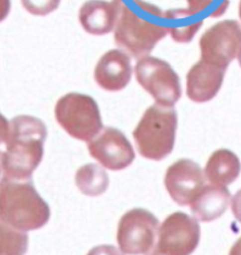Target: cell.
I'll list each match as a JSON object with an SVG mask.
<instances>
[{
  "mask_svg": "<svg viewBox=\"0 0 241 255\" xmlns=\"http://www.w3.org/2000/svg\"><path fill=\"white\" fill-rule=\"evenodd\" d=\"M231 194L225 185L206 184L200 194L190 204L198 221L208 223L221 218L231 204Z\"/></svg>",
  "mask_w": 241,
  "mask_h": 255,
  "instance_id": "cell-14",
  "label": "cell"
},
{
  "mask_svg": "<svg viewBox=\"0 0 241 255\" xmlns=\"http://www.w3.org/2000/svg\"><path fill=\"white\" fill-rule=\"evenodd\" d=\"M118 8L115 0H88L79 10V22L83 29L93 36H104L116 28Z\"/></svg>",
  "mask_w": 241,
  "mask_h": 255,
  "instance_id": "cell-15",
  "label": "cell"
},
{
  "mask_svg": "<svg viewBox=\"0 0 241 255\" xmlns=\"http://www.w3.org/2000/svg\"><path fill=\"white\" fill-rule=\"evenodd\" d=\"M158 219L144 208H133L119 220L117 243L123 254H147L157 244Z\"/></svg>",
  "mask_w": 241,
  "mask_h": 255,
  "instance_id": "cell-7",
  "label": "cell"
},
{
  "mask_svg": "<svg viewBox=\"0 0 241 255\" xmlns=\"http://www.w3.org/2000/svg\"><path fill=\"white\" fill-rule=\"evenodd\" d=\"M177 130V114L174 107L153 104L144 111L133 137L139 154L149 160L160 161L172 153Z\"/></svg>",
  "mask_w": 241,
  "mask_h": 255,
  "instance_id": "cell-3",
  "label": "cell"
},
{
  "mask_svg": "<svg viewBox=\"0 0 241 255\" xmlns=\"http://www.w3.org/2000/svg\"><path fill=\"white\" fill-rule=\"evenodd\" d=\"M61 0H21L23 7L30 14L45 16L55 10Z\"/></svg>",
  "mask_w": 241,
  "mask_h": 255,
  "instance_id": "cell-19",
  "label": "cell"
},
{
  "mask_svg": "<svg viewBox=\"0 0 241 255\" xmlns=\"http://www.w3.org/2000/svg\"><path fill=\"white\" fill-rule=\"evenodd\" d=\"M204 172L209 183L228 187L239 177L241 163L231 150L219 149L211 154Z\"/></svg>",
  "mask_w": 241,
  "mask_h": 255,
  "instance_id": "cell-16",
  "label": "cell"
},
{
  "mask_svg": "<svg viewBox=\"0 0 241 255\" xmlns=\"http://www.w3.org/2000/svg\"><path fill=\"white\" fill-rule=\"evenodd\" d=\"M230 254H232V255H240L241 254V237L231 247Z\"/></svg>",
  "mask_w": 241,
  "mask_h": 255,
  "instance_id": "cell-23",
  "label": "cell"
},
{
  "mask_svg": "<svg viewBox=\"0 0 241 255\" xmlns=\"http://www.w3.org/2000/svg\"><path fill=\"white\" fill-rule=\"evenodd\" d=\"M228 5H229V1L228 0H225V1L219 7V8L214 10V13L211 14V16L212 17H220L221 15H223L225 13V10H227V8H228Z\"/></svg>",
  "mask_w": 241,
  "mask_h": 255,
  "instance_id": "cell-22",
  "label": "cell"
},
{
  "mask_svg": "<svg viewBox=\"0 0 241 255\" xmlns=\"http://www.w3.org/2000/svg\"><path fill=\"white\" fill-rule=\"evenodd\" d=\"M115 2L118 8L115 28L116 44L137 60L149 55L155 45L169 33L168 26L139 17L121 0H115Z\"/></svg>",
  "mask_w": 241,
  "mask_h": 255,
  "instance_id": "cell-4",
  "label": "cell"
},
{
  "mask_svg": "<svg viewBox=\"0 0 241 255\" xmlns=\"http://www.w3.org/2000/svg\"><path fill=\"white\" fill-rule=\"evenodd\" d=\"M231 211L237 221L241 225V189L231 199Z\"/></svg>",
  "mask_w": 241,
  "mask_h": 255,
  "instance_id": "cell-21",
  "label": "cell"
},
{
  "mask_svg": "<svg viewBox=\"0 0 241 255\" xmlns=\"http://www.w3.org/2000/svg\"><path fill=\"white\" fill-rule=\"evenodd\" d=\"M225 71L200 59L186 73L188 98L194 103L212 101L222 87Z\"/></svg>",
  "mask_w": 241,
  "mask_h": 255,
  "instance_id": "cell-13",
  "label": "cell"
},
{
  "mask_svg": "<svg viewBox=\"0 0 241 255\" xmlns=\"http://www.w3.org/2000/svg\"><path fill=\"white\" fill-rule=\"evenodd\" d=\"M133 76L130 57L120 49H110L101 56L94 70L96 84L107 92H119L127 87Z\"/></svg>",
  "mask_w": 241,
  "mask_h": 255,
  "instance_id": "cell-12",
  "label": "cell"
},
{
  "mask_svg": "<svg viewBox=\"0 0 241 255\" xmlns=\"http://www.w3.org/2000/svg\"><path fill=\"white\" fill-rule=\"evenodd\" d=\"M25 231L15 229L6 223L1 225V254H24L28 247Z\"/></svg>",
  "mask_w": 241,
  "mask_h": 255,
  "instance_id": "cell-18",
  "label": "cell"
},
{
  "mask_svg": "<svg viewBox=\"0 0 241 255\" xmlns=\"http://www.w3.org/2000/svg\"><path fill=\"white\" fill-rule=\"evenodd\" d=\"M136 80L157 104L174 107L182 96L180 77L168 62L146 55L135 64Z\"/></svg>",
  "mask_w": 241,
  "mask_h": 255,
  "instance_id": "cell-6",
  "label": "cell"
},
{
  "mask_svg": "<svg viewBox=\"0 0 241 255\" xmlns=\"http://www.w3.org/2000/svg\"><path fill=\"white\" fill-rule=\"evenodd\" d=\"M239 16L241 18V0H240V5H239Z\"/></svg>",
  "mask_w": 241,
  "mask_h": 255,
  "instance_id": "cell-25",
  "label": "cell"
},
{
  "mask_svg": "<svg viewBox=\"0 0 241 255\" xmlns=\"http://www.w3.org/2000/svg\"><path fill=\"white\" fill-rule=\"evenodd\" d=\"M237 59H238L239 65H240V68H241V48H240V51H239V53H238V55H237Z\"/></svg>",
  "mask_w": 241,
  "mask_h": 255,
  "instance_id": "cell-24",
  "label": "cell"
},
{
  "mask_svg": "<svg viewBox=\"0 0 241 255\" xmlns=\"http://www.w3.org/2000/svg\"><path fill=\"white\" fill-rule=\"evenodd\" d=\"M206 176L199 164L191 159H180L167 168L165 188L180 206H188L206 185Z\"/></svg>",
  "mask_w": 241,
  "mask_h": 255,
  "instance_id": "cell-11",
  "label": "cell"
},
{
  "mask_svg": "<svg viewBox=\"0 0 241 255\" xmlns=\"http://www.w3.org/2000/svg\"><path fill=\"white\" fill-rule=\"evenodd\" d=\"M75 182L83 195L99 197L108 190L110 180L102 165L87 164L81 166L76 172Z\"/></svg>",
  "mask_w": 241,
  "mask_h": 255,
  "instance_id": "cell-17",
  "label": "cell"
},
{
  "mask_svg": "<svg viewBox=\"0 0 241 255\" xmlns=\"http://www.w3.org/2000/svg\"><path fill=\"white\" fill-rule=\"evenodd\" d=\"M87 146L91 157L110 171H122L135 160V151L129 140L115 127H104Z\"/></svg>",
  "mask_w": 241,
  "mask_h": 255,
  "instance_id": "cell-10",
  "label": "cell"
},
{
  "mask_svg": "<svg viewBox=\"0 0 241 255\" xmlns=\"http://www.w3.org/2000/svg\"><path fill=\"white\" fill-rule=\"evenodd\" d=\"M199 46L201 60L227 70L241 48V25L235 20L216 23L200 37Z\"/></svg>",
  "mask_w": 241,
  "mask_h": 255,
  "instance_id": "cell-9",
  "label": "cell"
},
{
  "mask_svg": "<svg viewBox=\"0 0 241 255\" xmlns=\"http://www.w3.org/2000/svg\"><path fill=\"white\" fill-rule=\"evenodd\" d=\"M201 229L199 221L183 212L167 216L160 225L157 244L152 251L159 255H188L199 245Z\"/></svg>",
  "mask_w": 241,
  "mask_h": 255,
  "instance_id": "cell-8",
  "label": "cell"
},
{
  "mask_svg": "<svg viewBox=\"0 0 241 255\" xmlns=\"http://www.w3.org/2000/svg\"><path fill=\"white\" fill-rule=\"evenodd\" d=\"M55 119L62 128L76 140L89 142L103 129L100 108L92 96L68 93L57 100Z\"/></svg>",
  "mask_w": 241,
  "mask_h": 255,
  "instance_id": "cell-5",
  "label": "cell"
},
{
  "mask_svg": "<svg viewBox=\"0 0 241 255\" xmlns=\"http://www.w3.org/2000/svg\"><path fill=\"white\" fill-rule=\"evenodd\" d=\"M203 24L204 21H199L196 23H191L189 25L172 26V28H168V31L174 41L180 42V44H188V42L193 39L198 31L203 26Z\"/></svg>",
  "mask_w": 241,
  "mask_h": 255,
  "instance_id": "cell-20",
  "label": "cell"
},
{
  "mask_svg": "<svg viewBox=\"0 0 241 255\" xmlns=\"http://www.w3.org/2000/svg\"><path fill=\"white\" fill-rule=\"evenodd\" d=\"M47 127L33 116H16L10 122L1 117V152L3 179L28 181L38 168L44 156Z\"/></svg>",
  "mask_w": 241,
  "mask_h": 255,
  "instance_id": "cell-1",
  "label": "cell"
},
{
  "mask_svg": "<svg viewBox=\"0 0 241 255\" xmlns=\"http://www.w3.org/2000/svg\"><path fill=\"white\" fill-rule=\"evenodd\" d=\"M0 215L2 223L28 233L47 225L50 208L30 181L2 179Z\"/></svg>",
  "mask_w": 241,
  "mask_h": 255,
  "instance_id": "cell-2",
  "label": "cell"
}]
</instances>
